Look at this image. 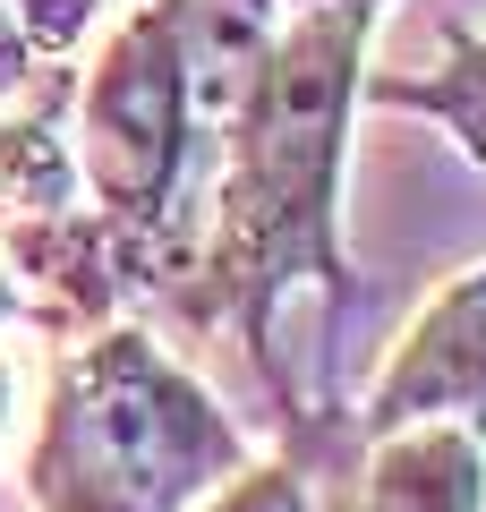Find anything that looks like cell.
<instances>
[{
  "label": "cell",
  "mask_w": 486,
  "mask_h": 512,
  "mask_svg": "<svg viewBox=\"0 0 486 512\" xmlns=\"http://www.w3.org/2000/svg\"><path fill=\"white\" fill-rule=\"evenodd\" d=\"M367 35H376V9H282L248 103L231 111L214 163H205L197 316L231 325L265 376H273V325L290 299L324 291V308L350 299L342 154Z\"/></svg>",
  "instance_id": "obj_1"
},
{
  "label": "cell",
  "mask_w": 486,
  "mask_h": 512,
  "mask_svg": "<svg viewBox=\"0 0 486 512\" xmlns=\"http://www.w3.org/2000/svg\"><path fill=\"white\" fill-rule=\"evenodd\" d=\"M239 461L248 436L171 350L128 325H94L52 367L26 495L35 512H188Z\"/></svg>",
  "instance_id": "obj_2"
},
{
  "label": "cell",
  "mask_w": 486,
  "mask_h": 512,
  "mask_svg": "<svg viewBox=\"0 0 486 512\" xmlns=\"http://www.w3.org/2000/svg\"><path fill=\"white\" fill-rule=\"evenodd\" d=\"M69 163L94 197L120 274H188V231L205 197V137L188 111V77L162 26V0H137V18L111 26L103 60L86 69L69 111Z\"/></svg>",
  "instance_id": "obj_3"
},
{
  "label": "cell",
  "mask_w": 486,
  "mask_h": 512,
  "mask_svg": "<svg viewBox=\"0 0 486 512\" xmlns=\"http://www.w3.org/2000/svg\"><path fill=\"white\" fill-rule=\"evenodd\" d=\"M478 427L486 436V265L427 299L410 316V333L393 342L376 393L359 410V436H384V427Z\"/></svg>",
  "instance_id": "obj_4"
},
{
  "label": "cell",
  "mask_w": 486,
  "mask_h": 512,
  "mask_svg": "<svg viewBox=\"0 0 486 512\" xmlns=\"http://www.w3.org/2000/svg\"><path fill=\"white\" fill-rule=\"evenodd\" d=\"M350 512H486V436L444 419L367 436Z\"/></svg>",
  "instance_id": "obj_5"
},
{
  "label": "cell",
  "mask_w": 486,
  "mask_h": 512,
  "mask_svg": "<svg viewBox=\"0 0 486 512\" xmlns=\"http://www.w3.org/2000/svg\"><path fill=\"white\" fill-rule=\"evenodd\" d=\"M367 94L393 103V111H427V120H444L452 146L486 171V35H452L444 60H435L427 77H384V86H367Z\"/></svg>",
  "instance_id": "obj_6"
},
{
  "label": "cell",
  "mask_w": 486,
  "mask_h": 512,
  "mask_svg": "<svg viewBox=\"0 0 486 512\" xmlns=\"http://www.w3.org/2000/svg\"><path fill=\"white\" fill-rule=\"evenodd\" d=\"M188 512H316V495H307V478L290 470V461H239V470L222 478L214 495H197Z\"/></svg>",
  "instance_id": "obj_7"
},
{
  "label": "cell",
  "mask_w": 486,
  "mask_h": 512,
  "mask_svg": "<svg viewBox=\"0 0 486 512\" xmlns=\"http://www.w3.org/2000/svg\"><path fill=\"white\" fill-rule=\"evenodd\" d=\"M0 9L18 18V35L35 43L43 60H69V52H77V35L103 18V0H0Z\"/></svg>",
  "instance_id": "obj_8"
},
{
  "label": "cell",
  "mask_w": 486,
  "mask_h": 512,
  "mask_svg": "<svg viewBox=\"0 0 486 512\" xmlns=\"http://www.w3.org/2000/svg\"><path fill=\"white\" fill-rule=\"evenodd\" d=\"M18 308H26V299H18V274H9V256H0V325H9Z\"/></svg>",
  "instance_id": "obj_9"
},
{
  "label": "cell",
  "mask_w": 486,
  "mask_h": 512,
  "mask_svg": "<svg viewBox=\"0 0 486 512\" xmlns=\"http://www.w3.org/2000/svg\"><path fill=\"white\" fill-rule=\"evenodd\" d=\"M273 9H384V0H273Z\"/></svg>",
  "instance_id": "obj_10"
}]
</instances>
